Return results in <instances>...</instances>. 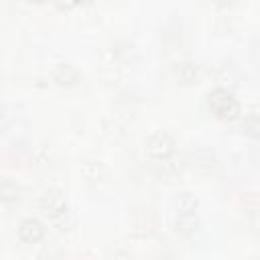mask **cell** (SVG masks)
Returning <instances> with one entry per match:
<instances>
[{
  "label": "cell",
  "instance_id": "obj_10",
  "mask_svg": "<svg viewBox=\"0 0 260 260\" xmlns=\"http://www.w3.org/2000/svg\"><path fill=\"white\" fill-rule=\"evenodd\" d=\"M242 128H244V132H246V134H250V136H254V138L260 134V132H258V130H260V120H258L256 110H252V112H250V114L244 118Z\"/></svg>",
  "mask_w": 260,
  "mask_h": 260
},
{
  "label": "cell",
  "instance_id": "obj_9",
  "mask_svg": "<svg viewBox=\"0 0 260 260\" xmlns=\"http://www.w3.org/2000/svg\"><path fill=\"white\" fill-rule=\"evenodd\" d=\"M175 207H177V213H197V209H199V199H197V195H193L191 191H183V193L177 195Z\"/></svg>",
  "mask_w": 260,
  "mask_h": 260
},
{
  "label": "cell",
  "instance_id": "obj_4",
  "mask_svg": "<svg viewBox=\"0 0 260 260\" xmlns=\"http://www.w3.org/2000/svg\"><path fill=\"white\" fill-rule=\"evenodd\" d=\"M18 238L26 244H37L45 238V225L37 217H26L18 223Z\"/></svg>",
  "mask_w": 260,
  "mask_h": 260
},
{
  "label": "cell",
  "instance_id": "obj_5",
  "mask_svg": "<svg viewBox=\"0 0 260 260\" xmlns=\"http://www.w3.org/2000/svg\"><path fill=\"white\" fill-rule=\"evenodd\" d=\"M51 77H53V81H55L57 85H61V87H71V85H77V83H79L81 73H79L73 65H69V63H59V65H55V67L51 69Z\"/></svg>",
  "mask_w": 260,
  "mask_h": 260
},
{
  "label": "cell",
  "instance_id": "obj_8",
  "mask_svg": "<svg viewBox=\"0 0 260 260\" xmlns=\"http://www.w3.org/2000/svg\"><path fill=\"white\" fill-rule=\"evenodd\" d=\"M22 197V189L18 183L10 181V179H2L0 181V201L2 203H16Z\"/></svg>",
  "mask_w": 260,
  "mask_h": 260
},
{
  "label": "cell",
  "instance_id": "obj_3",
  "mask_svg": "<svg viewBox=\"0 0 260 260\" xmlns=\"http://www.w3.org/2000/svg\"><path fill=\"white\" fill-rule=\"evenodd\" d=\"M41 209L53 221H61L69 213L67 199H65V195L61 191H49V193H45L43 199H41Z\"/></svg>",
  "mask_w": 260,
  "mask_h": 260
},
{
  "label": "cell",
  "instance_id": "obj_2",
  "mask_svg": "<svg viewBox=\"0 0 260 260\" xmlns=\"http://www.w3.org/2000/svg\"><path fill=\"white\" fill-rule=\"evenodd\" d=\"M175 148H177V144H175L173 136L167 132H154L146 140V152L154 160H169L175 154Z\"/></svg>",
  "mask_w": 260,
  "mask_h": 260
},
{
  "label": "cell",
  "instance_id": "obj_6",
  "mask_svg": "<svg viewBox=\"0 0 260 260\" xmlns=\"http://www.w3.org/2000/svg\"><path fill=\"white\" fill-rule=\"evenodd\" d=\"M175 75H177V79L181 83L191 85V83H197L199 81L201 71H199V65L197 63H193V61H181V63L175 65Z\"/></svg>",
  "mask_w": 260,
  "mask_h": 260
},
{
  "label": "cell",
  "instance_id": "obj_1",
  "mask_svg": "<svg viewBox=\"0 0 260 260\" xmlns=\"http://www.w3.org/2000/svg\"><path fill=\"white\" fill-rule=\"evenodd\" d=\"M207 108L217 120L223 122H234L242 116V106L238 98L225 87H215L207 93Z\"/></svg>",
  "mask_w": 260,
  "mask_h": 260
},
{
  "label": "cell",
  "instance_id": "obj_7",
  "mask_svg": "<svg viewBox=\"0 0 260 260\" xmlns=\"http://www.w3.org/2000/svg\"><path fill=\"white\" fill-rule=\"evenodd\" d=\"M199 217L197 213H177V219H175V230L181 234V236H193L199 232Z\"/></svg>",
  "mask_w": 260,
  "mask_h": 260
}]
</instances>
